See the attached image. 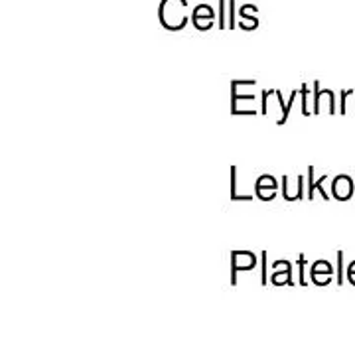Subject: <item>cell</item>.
<instances>
[{
    "instance_id": "cell-1",
    "label": "cell",
    "mask_w": 355,
    "mask_h": 355,
    "mask_svg": "<svg viewBox=\"0 0 355 355\" xmlns=\"http://www.w3.org/2000/svg\"><path fill=\"white\" fill-rule=\"evenodd\" d=\"M257 87L254 79H233L231 81V114L235 116H254L257 114V95L253 89Z\"/></svg>"
},
{
    "instance_id": "cell-2",
    "label": "cell",
    "mask_w": 355,
    "mask_h": 355,
    "mask_svg": "<svg viewBox=\"0 0 355 355\" xmlns=\"http://www.w3.org/2000/svg\"><path fill=\"white\" fill-rule=\"evenodd\" d=\"M188 0H162L158 6V20L168 32H182L188 26Z\"/></svg>"
},
{
    "instance_id": "cell-3",
    "label": "cell",
    "mask_w": 355,
    "mask_h": 355,
    "mask_svg": "<svg viewBox=\"0 0 355 355\" xmlns=\"http://www.w3.org/2000/svg\"><path fill=\"white\" fill-rule=\"evenodd\" d=\"M257 266V257L251 251H233L231 253V284H237V272L253 270Z\"/></svg>"
},
{
    "instance_id": "cell-4",
    "label": "cell",
    "mask_w": 355,
    "mask_h": 355,
    "mask_svg": "<svg viewBox=\"0 0 355 355\" xmlns=\"http://www.w3.org/2000/svg\"><path fill=\"white\" fill-rule=\"evenodd\" d=\"M214 22H216V12L209 4H198L191 10V24L196 26V30L207 32L214 28Z\"/></svg>"
},
{
    "instance_id": "cell-5",
    "label": "cell",
    "mask_w": 355,
    "mask_h": 355,
    "mask_svg": "<svg viewBox=\"0 0 355 355\" xmlns=\"http://www.w3.org/2000/svg\"><path fill=\"white\" fill-rule=\"evenodd\" d=\"M304 176H296V180L292 182L291 178H282V198L286 202H296V200H304Z\"/></svg>"
},
{
    "instance_id": "cell-6",
    "label": "cell",
    "mask_w": 355,
    "mask_h": 355,
    "mask_svg": "<svg viewBox=\"0 0 355 355\" xmlns=\"http://www.w3.org/2000/svg\"><path fill=\"white\" fill-rule=\"evenodd\" d=\"M331 193H334V198L338 202H347L354 196V182H352V178L345 176V174H340V176L334 178Z\"/></svg>"
},
{
    "instance_id": "cell-7",
    "label": "cell",
    "mask_w": 355,
    "mask_h": 355,
    "mask_svg": "<svg viewBox=\"0 0 355 355\" xmlns=\"http://www.w3.org/2000/svg\"><path fill=\"white\" fill-rule=\"evenodd\" d=\"M270 282L275 286H292V265L288 261H275L272 263V275H270Z\"/></svg>"
},
{
    "instance_id": "cell-8",
    "label": "cell",
    "mask_w": 355,
    "mask_h": 355,
    "mask_svg": "<svg viewBox=\"0 0 355 355\" xmlns=\"http://www.w3.org/2000/svg\"><path fill=\"white\" fill-rule=\"evenodd\" d=\"M257 6L254 4H245L239 8V28L245 32H253L259 28V18L254 16L257 14Z\"/></svg>"
},
{
    "instance_id": "cell-9",
    "label": "cell",
    "mask_w": 355,
    "mask_h": 355,
    "mask_svg": "<svg viewBox=\"0 0 355 355\" xmlns=\"http://www.w3.org/2000/svg\"><path fill=\"white\" fill-rule=\"evenodd\" d=\"M324 103H328L330 107V114H334V93L331 91H320V83L314 81V114H318L322 111Z\"/></svg>"
},
{
    "instance_id": "cell-10",
    "label": "cell",
    "mask_w": 355,
    "mask_h": 355,
    "mask_svg": "<svg viewBox=\"0 0 355 355\" xmlns=\"http://www.w3.org/2000/svg\"><path fill=\"white\" fill-rule=\"evenodd\" d=\"M254 186L257 188H266V190H277L279 188V182H277V178L270 176V174H263V176L257 178Z\"/></svg>"
},
{
    "instance_id": "cell-11",
    "label": "cell",
    "mask_w": 355,
    "mask_h": 355,
    "mask_svg": "<svg viewBox=\"0 0 355 355\" xmlns=\"http://www.w3.org/2000/svg\"><path fill=\"white\" fill-rule=\"evenodd\" d=\"M237 0H229L227 2V28L235 30L237 28Z\"/></svg>"
},
{
    "instance_id": "cell-12",
    "label": "cell",
    "mask_w": 355,
    "mask_h": 355,
    "mask_svg": "<svg viewBox=\"0 0 355 355\" xmlns=\"http://www.w3.org/2000/svg\"><path fill=\"white\" fill-rule=\"evenodd\" d=\"M219 2V16H217V24L221 30L227 28V2L229 0H217Z\"/></svg>"
},
{
    "instance_id": "cell-13",
    "label": "cell",
    "mask_w": 355,
    "mask_h": 355,
    "mask_svg": "<svg viewBox=\"0 0 355 355\" xmlns=\"http://www.w3.org/2000/svg\"><path fill=\"white\" fill-rule=\"evenodd\" d=\"M254 196L261 200V202H272L277 198V190H266V188H257L254 186Z\"/></svg>"
},
{
    "instance_id": "cell-14",
    "label": "cell",
    "mask_w": 355,
    "mask_h": 355,
    "mask_svg": "<svg viewBox=\"0 0 355 355\" xmlns=\"http://www.w3.org/2000/svg\"><path fill=\"white\" fill-rule=\"evenodd\" d=\"M231 202H239V193H237V168L231 166Z\"/></svg>"
},
{
    "instance_id": "cell-15",
    "label": "cell",
    "mask_w": 355,
    "mask_h": 355,
    "mask_svg": "<svg viewBox=\"0 0 355 355\" xmlns=\"http://www.w3.org/2000/svg\"><path fill=\"white\" fill-rule=\"evenodd\" d=\"M306 180H308V193H306V198L312 200L314 198V191H316V188H314L316 186V178H314V168L312 166L308 168V178Z\"/></svg>"
},
{
    "instance_id": "cell-16",
    "label": "cell",
    "mask_w": 355,
    "mask_h": 355,
    "mask_svg": "<svg viewBox=\"0 0 355 355\" xmlns=\"http://www.w3.org/2000/svg\"><path fill=\"white\" fill-rule=\"evenodd\" d=\"M310 272H320V275H331V265L328 261H318L312 265Z\"/></svg>"
},
{
    "instance_id": "cell-17",
    "label": "cell",
    "mask_w": 355,
    "mask_h": 355,
    "mask_svg": "<svg viewBox=\"0 0 355 355\" xmlns=\"http://www.w3.org/2000/svg\"><path fill=\"white\" fill-rule=\"evenodd\" d=\"M302 114L304 116H310V89L308 85H302Z\"/></svg>"
},
{
    "instance_id": "cell-18",
    "label": "cell",
    "mask_w": 355,
    "mask_h": 355,
    "mask_svg": "<svg viewBox=\"0 0 355 355\" xmlns=\"http://www.w3.org/2000/svg\"><path fill=\"white\" fill-rule=\"evenodd\" d=\"M310 277H312V282L318 286H326L331 280V275H320V272H310Z\"/></svg>"
},
{
    "instance_id": "cell-19",
    "label": "cell",
    "mask_w": 355,
    "mask_h": 355,
    "mask_svg": "<svg viewBox=\"0 0 355 355\" xmlns=\"http://www.w3.org/2000/svg\"><path fill=\"white\" fill-rule=\"evenodd\" d=\"M296 265H298V275H300V284H302V286H306V279H304L306 257H304V254H298V259H296Z\"/></svg>"
},
{
    "instance_id": "cell-20",
    "label": "cell",
    "mask_w": 355,
    "mask_h": 355,
    "mask_svg": "<svg viewBox=\"0 0 355 355\" xmlns=\"http://www.w3.org/2000/svg\"><path fill=\"white\" fill-rule=\"evenodd\" d=\"M261 259H263V266H261V282L263 284H268V268H266V253L261 254Z\"/></svg>"
},
{
    "instance_id": "cell-21",
    "label": "cell",
    "mask_w": 355,
    "mask_h": 355,
    "mask_svg": "<svg viewBox=\"0 0 355 355\" xmlns=\"http://www.w3.org/2000/svg\"><path fill=\"white\" fill-rule=\"evenodd\" d=\"M349 275H355V263H352V266H349Z\"/></svg>"
}]
</instances>
